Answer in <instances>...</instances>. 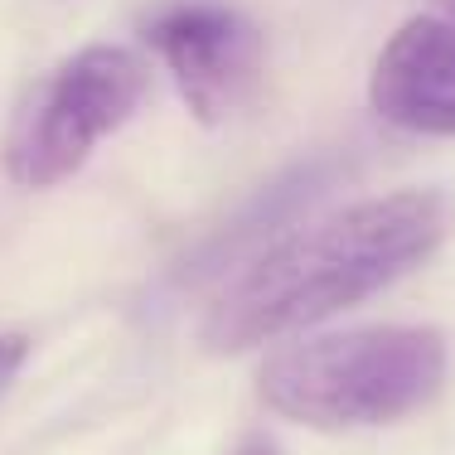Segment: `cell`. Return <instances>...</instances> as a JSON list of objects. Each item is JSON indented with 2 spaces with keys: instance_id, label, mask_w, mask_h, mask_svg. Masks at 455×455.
I'll use <instances>...</instances> for the list:
<instances>
[{
  "instance_id": "obj_4",
  "label": "cell",
  "mask_w": 455,
  "mask_h": 455,
  "mask_svg": "<svg viewBox=\"0 0 455 455\" xmlns=\"http://www.w3.org/2000/svg\"><path fill=\"white\" fill-rule=\"evenodd\" d=\"M140 39L209 126L247 107L262 83V29L233 0H156L140 15Z\"/></svg>"
},
{
  "instance_id": "obj_6",
  "label": "cell",
  "mask_w": 455,
  "mask_h": 455,
  "mask_svg": "<svg viewBox=\"0 0 455 455\" xmlns=\"http://www.w3.org/2000/svg\"><path fill=\"white\" fill-rule=\"evenodd\" d=\"M20 363H25V339H20V334H5V339H0V387L10 383V373H15Z\"/></svg>"
},
{
  "instance_id": "obj_7",
  "label": "cell",
  "mask_w": 455,
  "mask_h": 455,
  "mask_svg": "<svg viewBox=\"0 0 455 455\" xmlns=\"http://www.w3.org/2000/svg\"><path fill=\"white\" fill-rule=\"evenodd\" d=\"M243 455H276V451L267 446V441H247V446H243Z\"/></svg>"
},
{
  "instance_id": "obj_2",
  "label": "cell",
  "mask_w": 455,
  "mask_h": 455,
  "mask_svg": "<svg viewBox=\"0 0 455 455\" xmlns=\"http://www.w3.org/2000/svg\"><path fill=\"white\" fill-rule=\"evenodd\" d=\"M446 334L431 324H359L286 344L262 363V403L315 431L387 427L446 383Z\"/></svg>"
},
{
  "instance_id": "obj_5",
  "label": "cell",
  "mask_w": 455,
  "mask_h": 455,
  "mask_svg": "<svg viewBox=\"0 0 455 455\" xmlns=\"http://www.w3.org/2000/svg\"><path fill=\"white\" fill-rule=\"evenodd\" d=\"M368 102L387 126L411 136H455V25L411 15L383 44Z\"/></svg>"
},
{
  "instance_id": "obj_3",
  "label": "cell",
  "mask_w": 455,
  "mask_h": 455,
  "mask_svg": "<svg viewBox=\"0 0 455 455\" xmlns=\"http://www.w3.org/2000/svg\"><path fill=\"white\" fill-rule=\"evenodd\" d=\"M150 88L146 59L122 44H88L29 92L5 140V175L25 189L63 184L112 132H122Z\"/></svg>"
},
{
  "instance_id": "obj_1",
  "label": "cell",
  "mask_w": 455,
  "mask_h": 455,
  "mask_svg": "<svg viewBox=\"0 0 455 455\" xmlns=\"http://www.w3.org/2000/svg\"><path fill=\"white\" fill-rule=\"evenodd\" d=\"M451 223L455 199L446 189H397L324 213L257 252L223 286L199 330L204 344L243 354L334 320L421 267L451 237Z\"/></svg>"
},
{
  "instance_id": "obj_8",
  "label": "cell",
  "mask_w": 455,
  "mask_h": 455,
  "mask_svg": "<svg viewBox=\"0 0 455 455\" xmlns=\"http://www.w3.org/2000/svg\"><path fill=\"white\" fill-rule=\"evenodd\" d=\"M446 5H451V10H455V0H446Z\"/></svg>"
}]
</instances>
